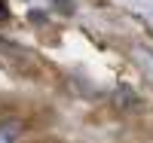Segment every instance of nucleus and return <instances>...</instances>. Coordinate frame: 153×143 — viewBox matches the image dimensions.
I'll return each instance as SVG.
<instances>
[{
	"instance_id": "f257e3e1",
	"label": "nucleus",
	"mask_w": 153,
	"mask_h": 143,
	"mask_svg": "<svg viewBox=\"0 0 153 143\" xmlns=\"http://www.w3.org/2000/svg\"><path fill=\"white\" fill-rule=\"evenodd\" d=\"M25 134V122L9 116V119H0V143H12Z\"/></svg>"
},
{
	"instance_id": "7ed1b4c3",
	"label": "nucleus",
	"mask_w": 153,
	"mask_h": 143,
	"mask_svg": "<svg viewBox=\"0 0 153 143\" xmlns=\"http://www.w3.org/2000/svg\"><path fill=\"white\" fill-rule=\"evenodd\" d=\"M0 18H9V9H6V0H0Z\"/></svg>"
},
{
	"instance_id": "f03ea898",
	"label": "nucleus",
	"mask_w": 153,
	"mask_h": 143,
	"mask_svg": "<svg viewBox=\"0 0 153 143\" xmlns=\"http://www.w3.org/2000/svg\"><path fill=\"white\" fill-rule=\"evenodd\" d=\"M52 3H55L61 12H74V0H52Z\"/></svg>"
}]
</instances>
